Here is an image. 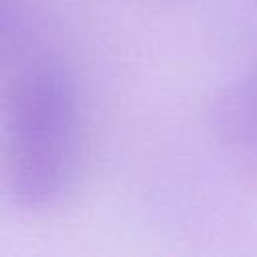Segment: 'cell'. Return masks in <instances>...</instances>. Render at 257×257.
<instances>
[{
    "label": "cell",
    "instance_id": "6da1fadb",
    "mask_svg": "<svg viewBox=\"0 0 257 257\" xmlns=\"http://www.w3.org/2000/svg\"><path fill=\"white\" fill-rule=\"evenodd\" d=\"M76 163V100L52 60H32L6 98V181L14 203L44 209L66 191Z\"/></svg>",
    "mask_w": 257,
    "mask_h": 257
},
{
    "label": "cell",
    "instance_id": "7a4b0ae2",
    "mask_svg": "<svg viewBox=\"0 0 257 257\" xmlns=\"http://www.w3.org/2000/svg\"><path fill=\"white\" fill-rule=\"evenodd\" d=\"M211 122L225 153L257 177V68L223 88L213 104Z\"/></svg>",
    "mask_w": 257,
    "mask_h": 257
}]
</instances>
